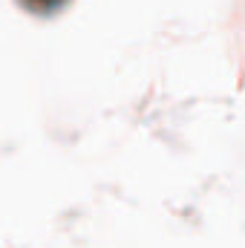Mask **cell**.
Masks as SVG:
<instances>
[{
    "instance_id": "6da1fadb",
    "label": "cell",
    "mask_w": 245,
    "mask_h": 248,
    "mask_svg": "<svg viewBox=\"0 0 245 248\" xmlns=\"http://www.w3.org/2000/svg\"><path fill=\"white\" fill-rule=\"evenodd\" d=\"M26 6H32L35 12H52V9H58V6H63L66 0H23Z\"/></svg>"
}]
</instances>
